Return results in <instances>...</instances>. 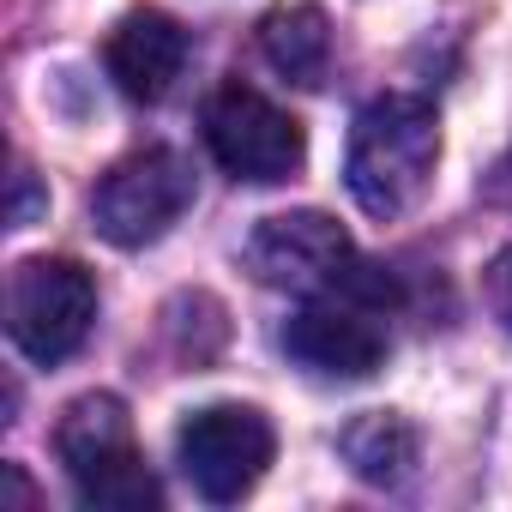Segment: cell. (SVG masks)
<instances>
[{
    "label": "cell",
    "instance_id": "obj_1",
    "mask_svg": "<svg viewBox=\"0 0 512 512\" xmlns=\"http://www.w3.org/2000/svg\"><path fill=\"white\" fill-rule=\"evenodd\" d=\"M434 163H440V115H434V103H422L410 91H386L350 127L344 181H350V199L368 217H404L428 193Z\"/></svg>",
    "mask_w": 512,
    "mask_h": 512
},
{
    "label": "cell",
    "instance_id": "obj_2",
    "mask_svg": "<svg viewBox=\"0 0 512 512\" xmlns=\"http://www.w3.org/2000/svg\"><path fill=\"white\" fill-rule=\"evenodd\" d=\"M55 452L85 506H103V512H157L163 506V482L151 476V464L133 440V416L115 392L73 398L55 422Z\"/></svg>",
    "mask_w": 512,
    "mask_h": 512
},
{
    "label": "cell",
    "instance_id": "obj_3",
    "mask_svg": "<svg viewBox=\"0 0 512 512\" xmlns=\"http://www.w3.org/2000/svg\"><path fill=\"white\" fill-rule=\"evenodd\" d=\"M205 145L217 157L223 175L253 181V187H278L302 169L308 157V133L290 109H278L266 91H253L241 79L217 85L205 97Z\"/></svg>",
    "mask_w": 512,
    "mask_h": 512
},
{
    "label": "cell",
    "instance_id": "obj_4",
    "mask_svg": "<svg viewBox=\"0 0 512 512\" xmlns=\"http://www.w3.org/2000/svg\"><path fill=\"white\" fill-rule=\"evenodd\" d=\"M193 205V163L169 145H145L103 169L91 187V223L115 247H151L163 241Z\"/></svg>",
    "mask_w": 512,
    "mask_h": 512
},
{
    "label": "cell",
    "instance_id": "obj_5",
    "mask_svg": "<svg viewBox=\"0 0 512 512\" xmlns=\"http://www.w3.org/2000/svg\"><path fill=\"white\" fill-rule=\"evenodd\" d=\"M97 326V284L79 260H25L7 284V332L37 368L67 362Z\"/></svg>",
    "mask_w": 512,
    "mask_h": 512
},
{
    "label": "cell",
    "instance_id": "obj_6",
    "mask_svg": "<svg viewBox=\"0 0 512 512\" xmlns=\"http://www.w3.org/2000/svg\"><path fill=\"white\" fill-rule=\"evenodd\" d=\"M272 452H278V434H272V422L253 410V404H205L175 434L181 476L211 506H229V500H241V494L260 488Z\"/></svg>",
    "mask_w": 512,
    "mask_h": 512
},
{
    "label": "cell",
    "instance_id": "obj_7",
    "mask_svg": "<svg viewBox=\"0 0 512 512\" xmlns=\"http://www.w3.org/2000/svg\"><path fill=\"white\" fill-rule=\"evenodd\" d=\"M356 241L326 211H278L247 235V272L266 290L290 296H338L356 278Z\"/></svg>",
    "mask_w": 512,
    "mask_h": 512
},
{
    "label": "cell",
    "instance_id": "obj_8",
    "mask_svg": "<svg viewBox=\"0 0 512 512\" xmlns=\"http://www.w3.org/2000/svg\"><path fill=\"white\" fill-rule=\"evenodd\" d=\"M278 338H284L290 362H302L320 380H368L392 350L386 308H374L362 296H308L284 320Z\"/></svg>",
    "mask_w": 512,
    "mask_h": 512
},
{
    "label": "cell",
    "instance_id": "obj_9",
    "mask_svg": "<svg viewBox=\"0 0 512 512\" xmlns=\"http://www.w3.org/2000/svg\"><path fill=\"white\" fill-rule=\"evenodd\" d=\"M187 31L169 19V13H157V7H133L115 31H109V43H103V67H109V79H115V91L121 97H133V103H163L169 91H175V79L187 73Z\"/></svg>",
    "mask_w": 512,
    "mask_h": 512
},
{
    "label": "cell",
    "instance_id": "obj_10",
    "mask_svg": "<svg viewBox=\"0 0 512 512\" xmlns=\"http://www.w3.org/2000/svg\"><path fill=\"white\" fill-rule=\"evenodd\" d=\"M260 55L290 79V85H326L332 73V19L308 0L278 7L260 19Z\"/></svg>",
    "mask_w": 512,
    "mask_h": 512
},
{
    "label": "cell",
    "instance_id": "obj_11",
    "mask_svg": "<svg viewBox=\"0 0 512 512\" xmlns=\"http://www.w3.org/2000/svg\"><path fill=\"white\" fill-rule=\"evenodd\" d=\"M338 452H344V464H350L362 482L398 488V482L416 470L422 440H416V428H410L398 410H368V416H356V422L338 434Z\"/></svg>",
    "mask_w": 512,
    "mask_h": 512
},
{
    "label": "cell",
    "instance_id": "obj_12",
    "mask_svg": "<svg viewBox=\"0 0 512 512\" xmlns=\"http://www.w3.org/2000/svg\"><path fill=\"white\" fill-rule=\"evenodd\" d=\"M482 302H488V314L500 320V332L512 338V247H500L494 260H488V272H482Z\"/></svg>",
    "mask_w": 512,
    "mask_h": 512
},
{
    "label": "cell",
    "instance_id": "obj_13",
    "mask_svg": "<svg viewBox=\"0 0 512 512\" xmlns=\"http://www.w3.org/2000/svg\"><path fill=\"white\" fill-rule=\"evenodd\" d=\"M31 211H37V187H31V169H19V175H13V211H7V223L25 229Z\"/></svg>",
    "mask_w": 512,
    "mask_h": 512
},
{
    "label": "cell",
    "instance_id": "obj_14",
    "mask_svg": "<svg viewBox=\"0 0 512 512\" xmlns=\"http://www.w3.org/2000/svg\"><path fill=\"white\" fill-rule=\"evenodd\" d=\"M500 199H512V157H506V169H500Z\"/></svg>",
    "mask_w": 512,
    "mask_h": 512
}]
</instances>
